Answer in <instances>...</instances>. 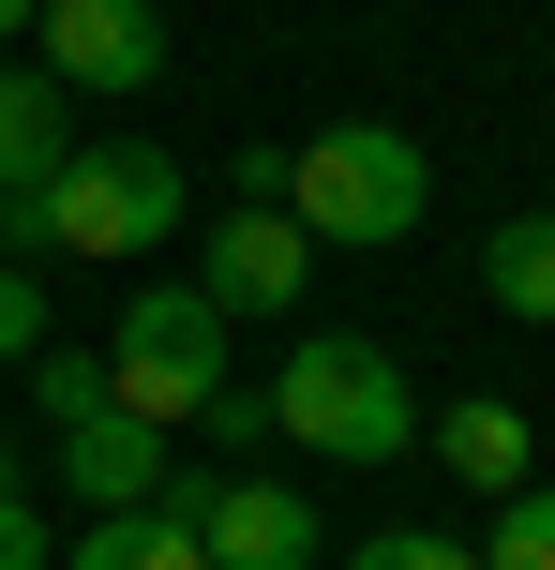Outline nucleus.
I'll list each match as a JSON object with an SVG mask.
<instances>
[{
	"instance_id": "obj_6",
	"label": "nucleus",
	"mask_w": 555,
	"mask_h": 570,
	"mask_svg": "<svg viewBox=\"0 0 555 570\" xmlns=\"http://www.w3.org/2000/svg\"><path fill=\"white\" fill-rule=\"evenodd\" d=\"M46 76L60 90H150L166 76V16H150V0H46Z\"/></svg>"
},
{
	"instance_id": "obj_11",
	"label": "nucleus",
	"mask_w": 555,
	"mask_h": 570,
	"mask_svg": "<svg viewBox=\"0 0 555 570\" xmlns=\"http://www.w3.org/2000/svg\"><path fill=\"white\" fill-rule=\"evenodd\" d=\"M480 301L555 331V210H496V240H480Z\"/></svg>"
},
{
	"instance_id": "obj_17",
	"label": "nucleus",
	"mask_w": 555,
	"mask_h": 570,
	"mask_svg": "<svg viewBox=\"0 0 555 570\" xmlns=\"http://www.w3.org/2000/svg\"><path fill=\"white\" fill-rule=\"evenodd\" d=\"M0 570H60V541H46V511H30V495H0Z\"/></svg>"
},
{
	"instance_id": "obj_19",
	"label": "nucleus",
	"mask_w": 555,
	"mask_h": 570,
	"mask_svg": "<svg viewBox=\"0 0 555 570\" xmlns=\"http://www.w3.org/2000/svg\"><path fill=\"white\" fill-rule=\"evenodd\" d=\"M30 16H46V0H0V46H16V30H30Z\"/></svg>"
},
{
	"instance_id": "obj_8",
	"label": "nucleus",
	"mask_w": 555,
	"mask_h": 570,
	"mask_svg": "<svg viewBox=\"0 0 555 570\" xmlns=\"http://www.w3.org/2000/svg\"><path fill=\"white\" fill-rule=\"evenodd\" d=\"M420 451H436L450 481L480 495V511L541 481V421H526V405H450V421H420Z\"/></svg>"
},
{
	"instance_id": "obj_9",
	"label": "nucleus",
	"mask_w": 555,
	"mask_h": 570,
	"mask_svg": "<svg viewBox=\"0 0 555 570\" xmlns=\"http://www.w3.org/2000/svg\"><path fill=\"white\" fill-rule=\"evenodd\" d=\"M60 166H76V90L30 76V60H0V196H46Z\"/></svg>"
},
{
	"instance_id": "obj_4",
	"label": "nucleus",
	"mask_w": 555,
	"mask_h": 570,
	"mask_svg": "<svg viewBox=\"0 0 555 570\" xmlns=\"http://www.w3.org/2000/svg\"><path fill=\"white\" fill-rule=\"evenodd\" d=\"M226 331H240V315L210 301V285H136V301H120V331H106L120 421H150V435L210 421V391H226Z\"/></svg>"
},
{
	"instance_id": "obj_13",
	"label": "nucleus",
	"mask_w": 555,
	"mask_h": 570,
	"mask_svg": "<svg viewBox=\"0 0 555 570\" xmlns=\"http://www.w3.org/2000/svg\"><path fill=\"white\" fill-rule=\"evenodd\" d=\"M30 405H46L60 435L106 421V405H120V391H106V345H46V361H30Z\"/></svg>"
},
{
	"instance_id": "obj_2",
	"label": "nucleus",
	"mask_w": 555,
	"mask_h": 570,
	"mask_svg": "<svg viewBox=\"0 0 555 570\" xmlns=\"http://www.w3.org/2000/svg\"><path fill=\"white\" fill-rule=\"evenodd\" d=\"M270 435H286V451H330V465H390V451H420V391H406L390 345L300 331L286 361H270Z\"/></svg>"
},
{
	"instance_id": "obj_18",
	"label": "nucleus",
	"mask_w": 555,
	"mask_h": 570,
	"mask_svg": "<svg viewBox=\"0 0 555 570\" xmlns=\"http://www.w3.org/2000/svg\"><path fill=\"white\" fill-rule=\"evenodd\" d=\"M210 435L226 451H270V391H210Z\"/></svg>"
},
{
	"instance_id": "obj_7",
	"label": "nucleus",
	"mask_w": 555,
	"mask_h": 570,
	"mask_svg": "<svg viewBox=\"0 0 555 570\" xmlns=\"http://www.w3.org/2000/svg\"><path fill=\"white\" fill-rule=\"evenodd\" d=\"M196 541H210V570H316V495H286V481H210Z\"/></svg>"
},
{
	"instance_id": "obj_5",
	"label": "nucleus",
	"mask_w": 555,
	"mask_h": 570,
	"mask_svg": "<svg viewBox=\"0 0 555 570\" xmlns=\"http://www.w3.org/2000/svg\"><path fill=\"white\" fill-rule=\"evenodd\" d=\"M196 285H210L226 315H286L300 285H316V240H300L286 210L240 196V210H210V226H196Z\"/></svg>"
},
{
	"instance_id": "obj_1",
	"label": "nucleus",
	"mask_w": 555,
	"mask_h": 570,
	"mask_svg": "<svg viewBox=\"0 0 555 570\" xmlns=\"http://www.w3.org/2000/svg\"><path fill=\"white\" fill-rule=\"evenodd\" d=\"M166 226H196V180H180V150H150V136H106L90 150L76 136V166L46 180V196H0V256H120L136 271Z\"/></svg>"
},
{
	"instance_id": "obj_12",
	"label": "nucleus",
	"mask_w": 555,
	"mask_h": 570,
	"mask_svg": "<svg viewBox=\"0 0 555 570\" xmlns=\"http://www.w3.org/2000/svg\"><path fill=\"white\" fill-rule=\"evenodd\" d=\"M60 570H210V541L150 495V511H90V541L60 556Z\"/></svg>"
},
{
	"instance_id": "obj_3",
	"label": "nucleus",
	"mask_w": 555,
	"mask_h": 570,
	"mask_svg": "<svg viewBox=\"0 0 555 570\" xmlns=\"http://www.w3.org/2000/svg\"><path fill=\"white\" fill-rule=\"evenodd\" d=\"M420 196H436V166H420V136H390V120H330V136L286 150V226L300 240H346V256H390V240H420Z\"/></svg>"
},
{
	"instance_id": "obj_10",
	"label": "nucleus",
	"mask_w": 555,
	"mask_h": 570,
	"mask_svg": "<svg viewBox=\"0 0 555 570\" xmlns=\"http://www.w3.org/2000/svg\"><path fill=\"white\" fill-rule=\"evenodd\" d=\"M60 481H76L90 511H150V495H166V435L106 405V421H76V435H60Z\"/></svg>"
},
{
	"instance_id": "obj_16",
	"label": "nucleus",
	"mask_w": 555,
	"mask_h": 570,
	"mask_svg": "<svg viewBox=\"0 0 555 570\" xmlns=\"http://www.w3.org/2000/svg\"><path fill=\"white\" fill-rule=\"evenodd\" d=\"M0 361H46V285L0 271Z\"/></svg>"
},
{
	"instance_id": "obj_14",
	"label": "nucleus",
	"mask_w": 555,
	"mask_h": 570,
	"mask_svg": "<svg viewBox=\"0 0 555 570\" xmlns=\"http://www.w3.org/2000/svg\"><path fill=\"white\" fill-rule=\"evenodd\" d=\"M480 570H555V481L496 495V541H480Z\"/></svg>"
},
{
	"instance_id": "obj_15",
	"label": "nucleus",
	"mask_w": 555,
	"mask_h": 570,
	"mask_svg": "<svg viewBox=\"0 0 555 570\" xmlns=\"http://www.w3.org/2000/svg\"><path fill=\"white\" fill-rule=\"evenodd\" d=\"M346 570H480V556H466V541H436V525H376Z\"/></svg>"
}]
</instances>
